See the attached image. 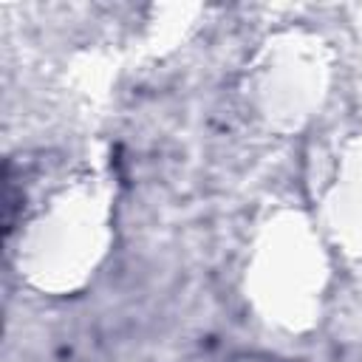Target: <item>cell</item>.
Masks as SVG:
<instances>
[{
  "label": "cell",
  "mask_w": 362,
  "mask_h": 362,
  "mask_svg": "<svg viewBox=\"0 0 362 362\" xmlns=\"http://www.w3.org/2000/svg\"><path fill=\"white\" fill-rule=\"evenodd\" d=\"M229 362H277V359H272V356H266V354H238V356H232Z\"/></svg>",
  "instance_id": "1"
}]
</instances>
